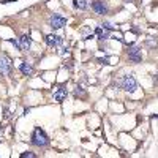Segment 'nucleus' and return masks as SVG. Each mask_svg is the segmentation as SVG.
<instances>
[{"label": "nucleus", "instance_id": "f257e3e1", "mask_svg": "<svg viewBox=\"0 0 158 158\" xmlns=\"http://www.w3.org/2000/svg\"><path fill=\"white\" fill-rule=\"evenodd\" d=\"M30 142L36 147H48L49 146V136L44 133V130H41V127H35L33 133H32V138H30Z\"/></svg>", "mask_w": 158, "mask_h": 158}, {"label": "nucleus", "instance_id": "f03ea898", "mask_svg": "<svg viewBox=\"0 0 158 158\" xmlns=\"http://www.w3.org/2000/svg\"><path fill=\"white\" fill-rule=\"evenodd\" d=\"M118 85H120L125 92H135V90L138 89V82H136V79H135V76H131V74H125V76L120 79Z\"/></svg>", "mask_w": 158, "mask_h": 158}, {"label": "nucleus", "instance_id": "7ed1b4c3", "mask_svg": "<svg viewBox=\"0 0 158 158\" xmlns=\"http://www.w3.org/2000/svg\"><path fill=\"white\" fill-rule=\"evenodd\" d=\"M13 71V62L8 56L0 54V76H10Z\"/></svg>", "mask_w": 158, "mask_h": 158}, {"label": "nucleus", "instance_id": "20e7f679", "mask_svg": "<svg viewBox=\"0 0 158 158\" xmlns=\"http://www.w3.org/2000/svg\"><path fill=\"white\" fill-rule=\"evenodd\" d=\"M128 59L133 63H141L142 56H141V46L139 44H128Z\"/></svg>", "mask_w": 158, "mask_h": 158}, {"label": "nucleus", "instance_id": "39448f33", "mask_svg": "<svg viewBox=\"0 0 158 158\" xmlns=\"http://www.w3.org/2000/svg\"><path fill=\"white\" fill-rule=\"evenodd\" d=\"M65 24H67V18H63L62 15H57V13L51 15V18H49V25H51V29H52V30H59V29H62Z\"/></svg>", "mask_w": 158, "mask_h": 158}, {"label": "nucleus", "instance_id": "423d86ee", "mask_svg": "<svg viewBox=\"0 0 158 158\" xmlns=\"http://www.w3.org/2000/svg\"><path fill=\"white\" fill-rule=\"evenodd\" d=\"M44 41H46V44H48L49 48H59V46H62V43H63V38L59 36V35H54V33H49V35H46Z\"/></svg>", "mask_w": 158, "mask_h": 158}, {"label": "nucleus", "instance_id": "0eeeda50", "mask_svg": "<svg viewBox=\"0 0 158 158\" xmlns=\"http://www.w3.org/2000/svg\"><path fill=\"white\" fill-rule=\"evenodd\" d=\"M90 6L97 15H108V6L104 2H101V0H94V2L90 3Z\"/></svg>", "mask_w": 158, "mask_h": 158}, {"label": "nucleus", "instance_id": "6e6552de", "mask_svg": "<svg viewBox=\"0 0 158 158\" xmlns=\"http://www.w3.org/2000/svg\"><path fill=\"white\" fill-rule=\"evenodd\" d=\"M19 44H21V51H22V52H27V51L30 49V46H32L30 36H29V35H22V36L19 38Z\"/></svg>", "mask_w": 158, "mask_h": 158}, {"label": "nucleus", "instance_id": "1a4fd4ad", "mask_svg": "<svg viewBox=\"0 0 158 158\" xmlns=\"http://www.w3.org/2000/svg\"><path fill=\"white\" fill-rule=\"evenodd\" d=\"M94 33L98 36L100 41H106V40H109V36H111V32H109V30H104V29L101 27V25L95 29V32H94Z\"/></svg>", "mask_w": 158, "mask_h": 158}, {"label": "nucleus", "instance_id": "9d476101", "mask_svg": "<svg viewBox=\"0 0 158 158\" xmlns=\"http://www.w3.org/2000/svg\"><path fill=\"white\" fill-rule=\"evenodd\" d=\"M67 95H68L67 89H65V87H59V89L54 92V100H56L57 103H62L65 98H67Z\"/></svg>", "mask_w": 158, "mask_h": 158}, {"label": "nucleus", "instance_id": "9b49d317", "mask_svg": "<svg viewBox=\"0 0 158 158\" xmlns=\"http://www.w3.org/2000/svg\"><path fill=\"white\" fill-rule=\"evenodd\" d=\"M19 70H21V73H22L24 76H32V74H33V67H32L30 63H27V62H22L21 67H19Z\"/></svg>", "mask_w": 158, "mask_h": 158}, {"label": "nucleus", "instance_id": "f8f14e48", "mask_svg": "<svg viewBox=\"0 0 158 158\" xmlns=\"http://www.w3.org/2000/svg\"><path fill=\"white\" fill-rule=\"evenodd\" d=\"M74 95H76V97H81V98H85V97H87V92H85L81 85H76V89H74Z\"/></svg>", "mask_w": 158, "mask_h": 158}, {"label": "nucleus", "instance_id": "ddd939ff", "mask_svg": "<svg viewBox=\"0 0 158 158\" xmlns=\"http://www.w3.org/2000/svg\"><path fill=\"white\" fill-rule=\"evenodd\" d=\"M101 27L104 29V30H109V32H112V30H115V27L111 24V22H103L101 24Z\"/></svg>", "mask_w": 158, "mask_h": 158}, {"label": "nucleus", "instance_id": "4468645a", "mask_svg": "<svg viewBox=\"0 0 158 158\" xmlns=\"http://www.w3.org/2000/svg\"><path fill=\"white\" fill-rule=\"evenodd\" d=\"M8 43H11L13 46H15L18 51H21V44H19V40H15V38H8Z\"/></svg>", "mask_w": 158, "mask_h": 158}, {"label": "nucleus", "instance_id": "2eb2a0df", "mask_svg": "<svg viewBox=\"0 0 158 158\" xmlns=\"http://www.w3.org/2000/svg\"><path fill=\"white\" fill-rule=\"evenodd\" d=\"M36 155L33 153V152H24V153H21V158H35Z\"/></svg>", "mask_w": 158, "mask_h": 158}, {"label": "nucleus", "instance_id": "dca6fc26", "mask_svg": "<svg viewBox=\"0 0 158 158\" xmlns=\"http://www.w3.org/2000/svg\"><path fill=\"white\" fill-rule=\"evenodd\" d=\"M87 6H89L87 0H81V2H77V8H81V10H85Z\"/></svg>", "mask_w": 158, "mask_h": 158}, {"label": "nucleus", "instance_id": "f3484780", "mask_svg": "<svg viewBox=\"0 0 158 158\" xmlns=\"http://www.w3.org/2000/svg\"><path fill=\"white\" fill-rule=\"evenodd\" d=\"M98 62L103 63V65H109V59H108V57H106V59H98Z\"/></svg>", "mask_w": 158, "mask_h": 158}, {"label": "nucleus", "instance_id": "a211bd4d", "mask_svg": "<svg viewBox=\"0 0 158 158\" xmlns=\"http://www.w3.org/2000/svg\"><path fill=\"white\" fill-rule=\"evenodd\" d=\"M147 46H149V48H156V41H152V40H149Z\"/></svg>", "mask_w": 158, "mask_h": 158}, {"label": "nucleus", "instance_id": "6ab92c4d", "mask_svg": "<svg viewBox=\"0 0 158 158\" xmlns=\"http://www.w3.org/2000/svg\"><path fill=\"white\" fill-rule=\"evenodd\" d=\"M8 115H10L8 109H6V108H3V118H8Z\"/></svg>", "mask_w": 158, "mask_h": 158}, {"label": "nucleus", "instance_id": "aec40b11", "mask_svg": "<svg viewBox=\"0 0 158 158\" xmlns=\"http://www.w3.org/2000/svg\"><path fill=\"white\" fill-rule=\"evenodd\" d=\"M152 118H158V115H153V117H152Z\"/></svg>", "mask_w": 158, "mask_h": 158}]
</instances>
